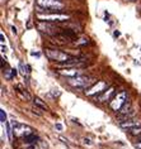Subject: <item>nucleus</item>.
Masks as SVG:
<instances>
[{"instance_id":"4468645a","label":"nucleus","mask_w":141,"mask_h":149,"mask_svg":"<svg viewBox=\"0 0 141 149\" xmlns=\"http://www.w3.org/2000/svg\"><path fill=\"white\" fill-rule=\"evenodd\" d=\"M33 104H35V106L39 107L41 110H49V107H47V105H46V104H44V102H43L39 97H35V99H33Z\"/></svg>"},{"instance_id":"ddd939ff","label":"nucleus","mask_w":141,"mask_h":149,"mask_svg":"<svg viewBox=\"0 0 141 149\" xmlns=\"http://www.w3.org/2000/svg\"><path fill=\"white\" fill-rule=\"evenodd\" d=\"M23 139H24V141H25V143H28V144H36L37 141L39 140V138L37 136L35 133H33V134H29V135L24 136Z\"/></svg>"},{"instance_id":"f03ea898","label":"nucleus","mask_w":141,"mask_h":149,"mask_svg":"<svg viewBox=\"0 0 141 149\" xmlns=\"http://www.w3.org/2000/svg\"><path fill=\"white\" fill-rule=\"evenodd\" d=\"M37 5L41 8V12L44 14H50L51 12L59 13L62 8V3L57 1V0H36Z\"/></svg>"},{"instance_id":"cd10ccee","label":"nucleus","mask_w":141,"mask_h":149,"mask_svg":"<svg viewBox=\"0 0 141 149\" xmlns=\"http://www.w3.org/2000/svg\"><path fill=\"white\" fill-rule=\"evenodd\" d=\"M137 140H139V141H141V135H139V136H137Z\"/></svg>"},{"instance_id":"393cba45","label":"nucleus","mask_w":141,"mask_h":149,"mask_svg":"<svg viewBox=\"0 0 141 149\" xmlns=\"http://www.w3.org/2000/svg\"><path fill=\"white\" fill-rule=\"evenodd\" d=\"M1 52H6V48L4 47V44H1Z\"/></svg>"},{"instance_id":"a211bd4d","label":"nucleus","mask_w":141,"mask_h":149,"mask_svg":"<svg viewBox=\"0 0 141 149\" xmlns=\"http://www.w3.org/2000/svg\"><path fill=\"white\" fill-rule=\"evenodd\" d=\"M4 74H5V79H6V80H12L13 77H14V76H13V71H12V70L5 71Z\"/></svg>"},{"instance_id":"f3484780","label":"nucleus","mask_w":141,"mask_h":149,"mask_svg":"<svg viewBox=\"0 0 141 149\" xmlns=\"http://www.w3.org/2000/svg\"><path fill=\"white\" fill-rule=\"evenodd\" d=\"M19 70H20V72H22V74H23V76H25V74L28 76V72L25 71V70H27V65L24 66V63L20 62V63H19Z\"/></svg>"},{"instance_id":"9d476101","label":"nucleus","mask_w":141,"mask_h":149,"mask_svg":"<svg viewBox=\"0 0 141 149\" xmlns=\"http://www.w3.org/2000/svg\"><path fill=\"white\" fill-rule=\"evenodd\" d=\"M51 39H54L52 40L54 43L60 44V46H64V44H68V43L71 42V39H70L66 34H64L62 32H59V33H56V34H54L52 37H51Z\"/></svg>"},{"instance_id":"4be33fe9","label":"nucleus","mask_w":141,"mask_h":149,"mask_svg":"<svg viewBox=\"0 0 141 149\" xmlns=\"http://www.w3.org/2000/svg\"><path fill=\"white\" fill-rule=\"evenodd\" d=\"M0 39H1V44L5 42V37H4V34H3V33H1V34H0Z\"/></svg>"},{"instance_id":"6e6552de","label":"nucleus","mask_w":141,"mask_h":149,"mask_svg":"<svg viewBox=\"0 0 141 149\" xmlns=\"http://www.w3.org/2000/svg\"><path fill=\"white\" fill-rule=\"evenodd\" d=\"M56 72L59 74H61V76L66 77V79H73V77L81 76V70L75 68V67H62V68H59Z\"/></svg>"},{"instance_id":"f8f14e48","label":"nucleus","mask_w":141,"mask_h":149,"mask_svg":"<svg viewBox=\"0 0 141 149\" xmlns=\"http://www.w3.org/2000/svg\"><path fill=\"white\" fill-rule=\"evenodd\" d=\"M120 126L122 129H131L136 126H141V121L135 120V119H127V120H122L120 123Z\"/></svg>"},{"instance_id":"2eb2a0df","label":"nucleus","mask_w":141,"mask_h":149,"mask_svg":"<svg viewBox=\"0 0 141 149\" xmlns=\"http://www.w3.org/2000/svg\"><path fill=\"white\" fill-rule=\"evenodd\" d=\"M127 132H128L130 135H132V136H139V135H141V126H136V128L127 129Z\"/></svg>"},{"instance_id":"f257e3e1","label":"nucleus","mask_w":141,"mask_h":149,"mask_svg":"<svg viewBox=\"0 0 141 149\" xmlns=\"http://www.w3.org/2000/svg\"><path fill=\"white\" fill-rule=\"evenodd\" d=\"M97 81H95L93 77H89V76H78V77H73V79H68V84L70 86L75 87V88H83V90H87L94 85Z\"/></svg>"},{"instance_id":"9b49d317","label":"nucleus","mask_w":141,"mask_h":149,"mask_svg":"<svg viewBox=\"0 0 141 149\" xmlns=\"http://www.w3.org/2000/svg\"><path fill=\"white\" fill-rule=\"evenodd\" d=\"M14 90L17 91V94L20 96L22 99L23 100H25V101H31L32 100V96L29 95V92L25 90V88H23V86H22V85H14Z\"/></svg>"},{"instance_id":"39448f33","label":"nucleus","mask_w":141,"mask_h":149,"mask_svg":"<svg viewBox=\"0 0 141 149\" xmlns=\"http://www.w3.org/2000/svg\"><path fill=\"white\" fill-rule=\"evenodd\" d=\"M126 101H127V92L121 91V92H118L117 95H114L113 99L109 101V107L113 111H120Z\"/></svg>"},{"instance_id":"b1692460","label":"nucleus","mask_w":141,"mask_h":149,"mask_svg":"<svg viewBox=\"0 0 141 149\" xmlns=\"http://www.w3.org/2000/svg\"><path fill=\"white\" fill-rule=\"evenodd\" d=\"M120 36H121V33L118 32V31H116V32H114V37H120Z\"/></svg>"},{"instance_id":"20e7f679","label":"nucleus","mask_w":141,"mask_h":149,"mask_svg":"<svg viewBox=\"0 0 141 149\" xmlns=\"http://www.w3.org/2000/svg\"><path fill=\"white\" fill-rule=\"evenodd\" d=\"M108 87H109L108 82H106V81H97L94 85H92V86L89 88H87L84 92L87 96H95V97H97L98 95H101L102 92H104Z\"/></svg>"},{"instance_id":"aec40b11","label":"nucleus","mask_w":141,"mask_h":149,"mask_svg":"<svg viewBox=\"0 0 141 149\" xmlns=\"http://www.w3.org/2000/svg\"><path fill=\"white\" fill-rule=\"evenodd\" d=\"M5 118H6L5 111L1 110V111H0V120H1V123H5Z\"/></svg>"},{"instance_id":"0eeeda50","label":"nucleus","mask_w":141,"mask_h":149,"mask_svg":"<svg viewBox=\"0 0 141 149\" xmlns=\"http://www.w3.org/2000/svg\"><path fill=\"white\" fill-rule=\"evenodd\" d=\"M37 28H38V31H41L44 34L52 37L54 34H56L59 33V29L56 28V25H54L52 23H50V22H42V20H38L37 22Z\"/></svg>"},{"instance_id":"6ab92c4d","label":"nucleus","mask_w":141,"mask_h":149,"mask_svg":"<svg viewBox=\"0 0 141 149\" xmlns=\"http://www.w3.org/2000/svg\"><path fill=\"white\" fill-rule=\"evenodd\" d=\"M85 44H89V42H88V39H80L79 42H75V46H85Z\"/></svg>"},{"instance_id":"dca6fc26","label":"nucleus","mask_w":141,"mask_h":149,"mask_svg":"<svg viewBox=\"0 0 141 149\" xmlns=\"http://www.w3.org/2000/svg\"><path fill=\"white\" fill-rule=\"evenodd\" d=\"M6 132H8V136H9V139L10 140H13V128H12V125H10V123H8L6 124Z\"/></svg>"},{"instance_id":"c85d7f7f","label":"nucleus","mask_w":141,"mask_h":149,"mask_svg":"<svg viewBox=\"0 0 141 149\" xmlns=\"http://www.w3.org/2000/svg\"><path fill=\"white\" fill-rule=\"evenodd\" d=\"M126 1H135V0H126Z\"/></svg>"},{"instance_id":"1a4fd4ad","label":"nucleus","mask_w":141,"mask_h":149,"mask_svg":"<svg viewBox=\"0 0 141 149\" xmlns=\"http://www.w3.org/2000/svg\"><path fill=\"white\" fill-rule=\"evenodd\" d=\"M113 95H114V87L109 86L104 92H102L101 95L97 96V100L99 102H107V101H111V100L113 99Z\"/></svg>"},{"instance_id":"7ed1b4c3","label":"nucleus","mask_w":141,"mask_h":149,"mask_svg":"<svg viewBox=\"0 0 141 149\" xmlns=\"http://www.w3.org/2000/svg\"><path fill=\"white\" fill-rule=\"evenodd\" d=\"M38 20L42 22H50V23H61V22H66L70 19L69 14H60V13H54V14H41L38 13L36 15Z\"/></svg>"},{"instance_id":"423d86ee","label":"nucleus","mask_w":141,"mask_h":149,"mask_svg":"<svg viewBox=\"0 0 141 149\" xmlns=\"http://www.w3.org/2000/svg\"><path fill=\"white\" fill-rule=\"evenodd\" d=\"M10 125L13 128V132L17 136H27L29 134H33V128H31L29 125H25V124H22V123H18V121H10Z\"/></svg>"},{"instance_id":"a878e982","label":"nucleus","mask_w":141,"mask_h":149,"mask_svg":"<svg viewBox=\"0 0 141 149\" xmlns=\"http://www.w3.org/2000/svg\"><path fill=\"white\" fill-rule=\"evenodd\" d=\"M12 71H13V76H17V73H18V72H17V70H16V68H13Z\"/></svg>"},{"instance_id":"bb28decb","label":"nucleus","mask_w":141,"mask_h":149,"mask_svg":"<svg viewBox=\"0 0 141 149\" xmlns=\"http://www.w3.org/2000/svg\"><path fill=\"white\" fill-rule=\"evenodd\" d=\"M84 141H85V144H90V140L89 139H84Z\"/></svg>"},{"instance_id":"412c9836","label":"nucleus","mask_w":141,"mask_h":149,"mask_svg":"<svg viewBox=\"0 0 141 149\" xmlns=\"http://www.w3.org/2000/svg\"><path fill=\"white\" fill-rule=\"evenodd\" d=\"M56 129L59 130V132H61V130H62V125H61V124H59V123H57V124H56Z\"/></svg>"},{"instance_id":"5701e85b","label":"nucleus","mask_w":141,"mask_h":149,"mask_svg":"<svg viewBox=\"0 0 141 149\" xmlns=\"http://www.w3.org/2000/svg\"><path fill=\"white\" fill-rule=\"evenodd\" d=\"M12 32L14 33V34H17V33H18V31H17V28H16V27H12Z\"/></svg>"}]
</instances>
